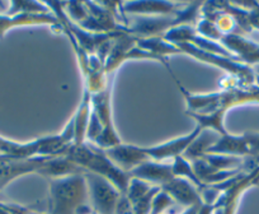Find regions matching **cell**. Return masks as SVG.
Listing matches in <instances>:
<instances>
[{"label": "cell", "mask_w": 259, "mask_h": 214, "mask_svg": "<svg viewBox=\"0 0 259 214\" xmlns=\"http://www.w3.org/2000/svg\"><path fill=\"white\" fill-rule=\"evenodd\" d=\"M202 129L200 126H196L192 133L187 134V135L181 136V138L173 139V140L165 141L163 144H159V146L154 147H139L140 152L144 154L148 161H165L169 158H176V157L182 156V153L188 149V147L193 143L197 136L202 133Z\"/></svg>", "instance_id": "obj_4"}, {"label": "cell", "mask_w": 259, "mask_h": 214, "mask_svg": "<svg viewBox=\"0 0 259 214\" xmlns=\"http://www.w3.org/2000/svg\"><path fill=\"white\" fill-rule=\"evenodd\" d=\"M122 12L133 14H148V16L177 17L181 16L188 4L166 3V2H134L121 4Z\"/></svg>", "instance_id": "obj_6"}, {"label": "cell", "mask_w": 259, "mask_h": 214, "mask_svg": "<svg viewBox=\"0 0 259 214\" xmlns=\"http://www.w3.org/2000/svg\"><path fill=\"white\" fill-rule=\"evenodd\" d=\"M65 157L88 172L97 173L111 181L122 194L126 193L131 175L121 170L106 154L104 149L87 146L85 143H71Z\"/></svg>", "instance_id": "obj_2"}, {"label": "cell", "mask_w": 259, "mask_h": 214, "mask_svg": "<svg viewBox=\"0 0 259 214\" xmlns=\"http://www.w3.org/2000/svg\"><path fill=\"white\" fill-rule=\"evenodd\" d=\"M84 176L88 184L89 199L94 214H116L121 191L103 176L88 171H85Z\"/></svg>", "instance_id": "obj_3"}, {"label": "cell", "mask_w": 259, "mask_h": 214, "mask_svg": "<svg viewBox=\"0 0 259 214\" xmlns=\"http://www.w3.org/2000/svg\"><path fill=\"white\" fill-rule=\"evenodd\" d=\"M250 9L248 11V23L251 27V29H258L259 31V4L250 3Z\"/></svg>", "instance_id": "obj_10"}, {"label": "cell", "mask_w": 259, "mask_h": 214, "mask_svg": "<svg viewBox=\"0 0 259 214\" xmlns=\"http://www.w3.org/2000/svg\"><path fill=\"white\" fill-rule=\"evenodd\" d=\"M84 173L50 180V214H94Z\"/></svg>", "instance_id": "obj_1"}, {"label": "cell", "mask_w": 259, "mask_h": 214, "mask_svg": "<svg viewBox=\"0 0 259 214\" xmlns=\"http://www.w3.org/2000/svg\"><path fill=\"white\" fill-rule=\"evenodd\" d=\"M131 177L140 179L154 186H161L174 177L173 165L171 163H160L158 161H146L138 167L130 171Z\"/></svg>", "instance_id": "obj_7"}, {"label": "cell", "mask_w": 259, "mask_h": 214, "mask_svg": "<svg viewBox=\"0 0 259 214\" xmlns=\"http://www.w3.org/2000/svg\"><path fill=\"white\" fill-rule=\"evenodd\" d=\"M258 68H259V66H258Z\"/></svg>", "instance_id": "obj_11"}, {"label": "cell", "mask_w": 259, "mask_h": 214, "mask_svg": "<svg viewBox=\"0 0 259 214\" xmlns=\"http://www.w3.org/2000/svg\"><path fill=\"white\" fill-rule=\"evenodd\" d=\"M174 204H176V201L170 198V195L160 189L154 198L153 204H151L150 214H164L165 210H168Z\"/></svg>", "instance_id": "obj_9"}, {"label": "cell", "mask_w": 259, "mask_h": 214, "mask_svg": "<svg viewBox=\"0 0 259 214\" xmlns=\"http://www.w3.org/2000/svg\"><path fill=\"white\" fill-rule=\"evenodd\" d=\"M160 189L168 193L176 203L187 206V209L192 208V206H201V204L203 203L200 190L192 185V183H189L187 179L174 176Z\"/></svg>", "instance_id": "obj_5"}, {"label": "cell", "mask_w": 259, "mask_h": 214, "mask_svg": "<svg viewBox=\"0 0 259 214\" xmlns=\"http://www.w3.org/2000/svg\"><path fill=\"white\" fill-rule=\"evenodd\" d=\"M220 42L228 51H233L239 61L248 64H259V44L244 39L240 33H229L221 36Z\"/></svg>", "instance_id": "obj_8"}]
</instances>
